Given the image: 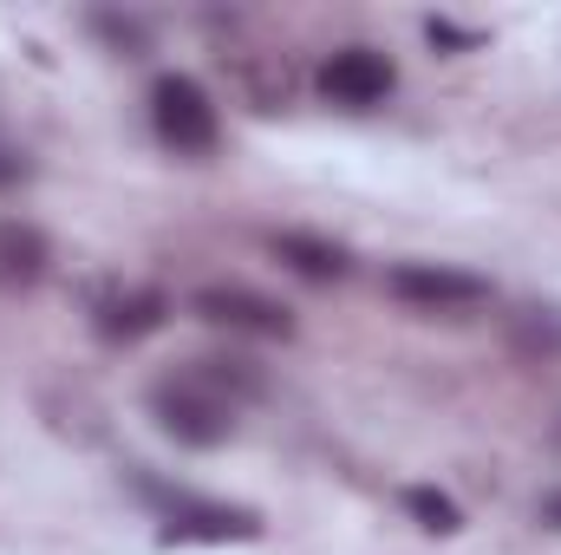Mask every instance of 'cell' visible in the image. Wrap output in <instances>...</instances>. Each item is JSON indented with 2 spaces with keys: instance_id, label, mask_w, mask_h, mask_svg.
<instances>
[{
  "instance_id": "ba28073f",
  "label": "cell",
  "mask_w": 561,
  "mask_h": 555,
  "mask_svg": "<svg viewBox=\"0 0 561 555\" xmlns=\"http://www.w3.org/2000/svg\"><path fill=\"white\" fill-rule=\"evenodd\" d=\"M268 249H275L280 269H294L300 281H346L353 275V256L340 242H327V236H307V229H280V236H268Z\"/></svg>"
},
{
  "instance_id": "52a82bcc",
  "label": "cell",
  "mask_w": 561,
  "mask_h": 555,
  "mask_svg": "<svg viewBox=\"0 0 561 555\" xmlns=\"http://www.w3.org/2000/svg\"><path fill=\"white\" fill-rule=\"evenodd\" d=\"M163 314H170V301H163L157 287H125V281H112V287L92 294V333L112 340V347H131L144 333H157Z\"/></svg>"
},
{
  "instance_id": "5bb4252c",
  "label": "cell",
  "mask_w": 561,
  "mask_h": 555,
  "mask_svg": "<svg viewBox=\"0 0 561 555\" xmlns=\"http://www.w3.org/2000/svg\"><path fill=\"white\" fill-rule=\"evenodd\" d=\"M26 170H33V163H26L20 150H7V144H0V190H13V183H26Z\"/></svg>"
},
{
  "instance_id": "3957f363",
  "label": "cell",
  "mask_w": 561,
  "mask_h": 555,
  "mask_svg": "<svg viewBox=\"0 0 561 555\" xmlns=\"http://www.w3.org/2000/svg\"><path fill=\"white\" fill-rule=\"evenodd\" d=\"M150 132H157L163 150H176V157H203V150H216V138H222V118H216L209 92L190 72H163L150 86Z\"/></svg>"
},
{
  "instance_id": "9a60e30c",
  "label": "cell",
  "mask_w": 561,
  "mask_h": 555,
  "mask_svg": "<svg viewBox=\"0 0 561 555\" xmlns=\"http://www.w3.org/2000/svg\"><path fill=\"white\" fill-rule=\"evenodd\" d=\"M536 523H542V530H556V536H561V490H549V497L536 503Z\"/></svg>"
},
{
  "instance_id": "6da1fadb",
  "label": "cell",
  "mask_w": 561,
  "mask_h": 555,
  "mask_svg": "<svg viewBox=\"0 0 561 555\" xmlns=\"http://www.w3.org/2000/svg\"><path fill=\"white\" fill-rule=\"evenodd\" d=\"M255 399H262L255 360H216L209 353V360H190V366H176V373H163L150 386V418H157V431L170 444L216 451V444L236 438V418Z\"/></svg>"
},
{
  "instance_id": "7c38bea8",
  "label": "cell",
  "mask_w": 561,
  "mask_h": 555,
  "mask_svg": "<svg viewBox=\"0 0 561 555\" xmlns=\"http://www.w3.org/2000/svg\"><path fill=\"white\" fill-rule=\"evenodd\" d=\"M92 33H99V39H112L118 53H144V39H150V33H144V20H131V13H92Z\"/></svg>"
},
{
  "instance_id": "30bf717a",
  "label": "cell",
  "mask_w": 561,
  "mask_h": 555,
  "mask_svg": "<svg viewBox=\"0 0 561 555\" xmlns=\"http://www.w3.org/2000/svg\"><path fill=\"white\" fill-rule=\"evenodd\" d=\"M510 353L529 360V366L561 360V307L556 301H529V307L510 314Z\"/></svg>"
},
{
  "instance_id": "7a4b0ae2",
  "label": "cell",
  "mask_w": 561,
  "mask_h": 555,
  "mask_svg": "<svg viewBox=\"0 0 561 555\" xmlns=\"http://www.w3.org/2000/svg\"><path fill=\"white\" fill-rule=\"evenodd\" d=\"M138 490L157 503V543L163 550H190V543H262V510L249 503H216V497H190V490H170L157 484L150 471H138Z\"/></svg>"
},
{
  "instance_id": "9c48e42d",
  "label": "cell",
  "mask_w": 561,
  "mask_h": 555,
  "mask_svg": "<svg viewBox=\"0 0 561 555\" xmlns=\"http://www.w3.org/2000/svg\"><path fill=\"white\" fill-rule=\"evenodd\" d=\"M53 269V242L39 223H20V216H0V287H33V281Z\"/></svg>"
},
{
  "instance_id": "4fadbf2b",
  "label": "cell",
  "mask_w": 561,
  "mask_h": 555,
  "mask_svg": "<svg viewBox=\"0 0 561 555\" xmlns=\"http://www.w3.org/2000/svg\"><path fill=\"white\" fill-rule=\"evenodd\" d=\"M424 39H431V46H477L483 33H477V26H457V20H444V13H431V20H424Z\"/></svg>"
},
{
  "instance_id": "5b68a950",
  "label": "cell",
  "mask_w": 561,
  "mask_h": 555,
  "mask_svg": "<svg viewBox=\"0 0 561 555\" xmlns=\"http://www.w3.org/2000/svg\"><path fill=\"white\" fill-rule=\"evenodd\" d=\"M392 86H399V66H392L379 46H340V53H327L320 72H313V92H320L327 105H340V112H373V105L392 99Z\"/></svg>"
},
{
  "instance_id": "277c9868",
  "label": "cell",
  "mask_w": 561,
  "mask_h": 555,
  "mask_svg": "<svg viewBox=\"0 0 561 555\" xmlns=\"http://www.w3.org/2000/svg\"><path fill=\"white\" fill-rule=\"evenodd\" d=\"M386 294L412 314H477L490 301V281L450 262H399L386 269Z\"/></svg>"
},
{
  "instance_id": "8fae6325",
  "label": "cell",
  "mask_w": 561,
  "mask_h": 555,
  "mask_svg": "<svg viewBox=\"0 0 561 555\" xmlns=\"http://www.w3.org/2000/svg\"><path fill=\"white\" fill-rule=\"evenodd\" d=\"M399 503H405V517H412L419 530H431V536H457V530H463V510H457V497H450V490L412 484Z\"/></svg>"
},
{
  "instance_id": "8992f818",
  "label": "cell",
  "mask_w": 561,
  "mask_h": 555,
  "mask_svg": "<svg viewBox=\"0 0 561 555\" xmlns=\"http://www.w3.org/2000/svg\"><path fill=\"white\" fill-rule=\"evenodd\" d=\"M190 314L209 320V327H229V333H255V340H294V314L255 294V287H236V281H216V287H196L190 294Z\"/></svg>"
}]
</instances>
